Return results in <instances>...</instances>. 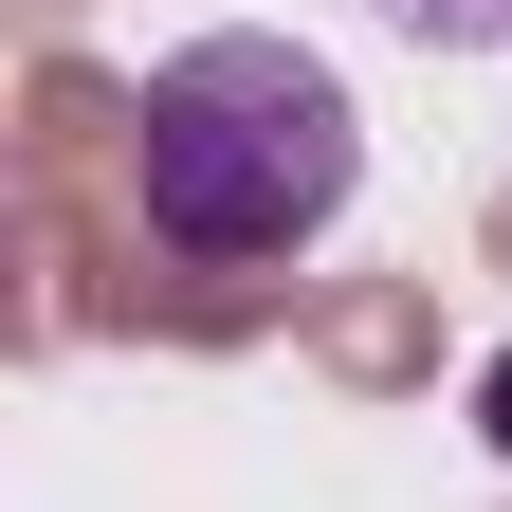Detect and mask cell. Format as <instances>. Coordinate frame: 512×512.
<instances>
[{"label":"cell","instance_id":"3","mask_svg":"<svg viewBox=\"0 0 512 512\" xmlns=\"http://www.w3.org/2000/svg\"><path fill=\"white\" fill-rule=\"evenodd\" d=\"M494 439H512V366H494Z\"/></svg>","mask_w":512,"mask_h":512},{"label":"cell","instance_id":"2","mask_svg":"<svg viewBox=\"0 0 512 512\" xmlns=\"http://www.w3.org/2000/svg\"><path fill=\"white\" fill-rule=\"evenodd\" d=\"M384 19L439 37V55H494V37H512V0H384Z\"/></svg>","mask_w":512,"mask_h":512},{"label":"cell","instance_id":"1","mask_svg":"<svg viewBox=\"0 0 512 512\" xmlns=\"http://www.w3.org/2000/svg\"><path fill=\"white\" fill-rule=\"evenodd\" d=\"M366 183V110L311 37H183L147 55V92H128V202H147L165 256H202V275H275V256H311L348 220Z\"/></svg>","mask_w":512,"mask_h":512}]
</instances>
